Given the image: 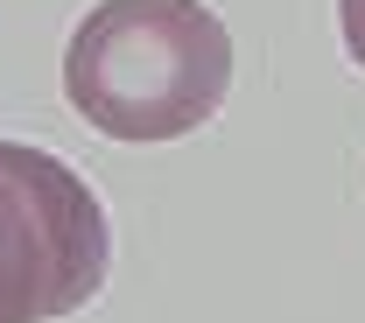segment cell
<instances>
[{
  "label": "cell",
  "mask_w": 365,
  "mask_h": 323,
  "mask_svg": "<svg viewBox=\"0 0 365 323\" xmlns=\"http://www.w3.org/2000/svg\"><path fill=\"white\" fill-rule=\"evenodd\" d=\"M225 92L232 36L204 0H98L63 49V98L113 140H182Z\"/></svg>",
  "instance_id": "1"
},
{
  "label": "cell",
  "mask_w": 365,
  "mask_h": 323,
  "mask_svg": "<svg viewBox=\"0 0 365 323\" xmlns=\"http://www.w3.org/2000/svg\"><path fill=\"white\" fill-rule=\"evenodd\" d=\"M113 232L98 190L49 148L0 140V323H49L106 288Z\"/></svg>",
  "instance_id": "2"
},
{
  "label": "cell",
  "mask_w": 365,
  "mask_h": 323,
  "mask_svg": "<svg viewBox=\"0 0 365 323\" xmlns=\"http://www.w3.org/2000/svg\"><path fill=\"white\" fill-rule=\"evenodd\" d=\"M337 21H344V49H351V63L365 71V0H337Z\"/></svg>",
  "instance_id": "3"
}]
</instances>
